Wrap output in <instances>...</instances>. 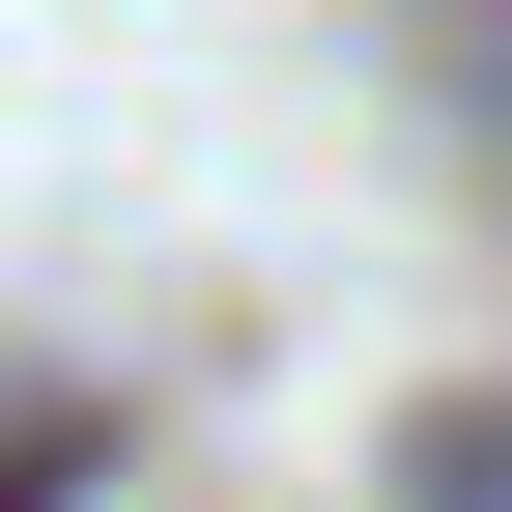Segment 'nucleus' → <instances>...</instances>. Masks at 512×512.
Segmentation results:
<instances>
[{"instance_id": "f257e3e1", "label": "nucleus", "mask_w": 512, "mask_h": 512, "mask_svg": "<svg viewBox=\"0 0 512 512\" xmlns=\"http://www.w3.org/2000/svg\"><path fill=\"white\" fill-rule=\"evenodd\" d=\"M427 512H512V427H427Z\"/></svg>"}]
</instances>
